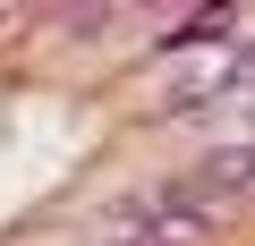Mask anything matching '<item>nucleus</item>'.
<instances>
[{"label": "nucleus", "instance_id": "1", "mask_svg": "<svg viewBox=\"0 0 255 246\" xmlns=\"http://www.w3.org/2000/svg\"><path fill=\"white\" fill-rule=\"evenodd\" d=\"M187 187H196L213 212H230V204H255V136H238V145H213V153L187 170Z\"/></svg>", "mask_w": 255, "mask_h": 246}, {"label": "nucleus", "instance_id": "2", "mask_svg": "<svg viewBox=\"0 0 255 246\" xmlns=\"http://www.w3.org/2000/svg\"><path fill=\"white\" fill-rule=\"evenodd\" d=\"M204 119L221 128V145H238V136H255V68H247V77H238V85H230V93H221V102H213Z\"/></svg>", "mask_w": 255, "mask_h": 246}]
</instances>
